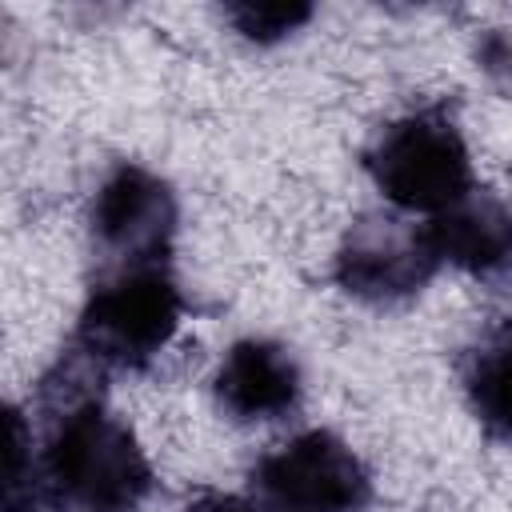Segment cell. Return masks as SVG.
<instances>
[{
	"mask_svg": "<svg viewBox=\"0 0 512 512\" xmlns=\"http://www.w3.org/2000/svg\"><path fill=\"white\" fill-rule=\"evenodd\" d=\"M372 496L368 468L332 432H300L268 452L248 480L256 512H364Z\"/></svg>",
	"mask_w": 512,
	"mask_h": 512,
	"instance_id": "obj_4",
	"label": "cell"
},
{
	"mask_svg": "<svg viewBox=\"0 0 512 512\" xmlns=\"http://www.w3.org/2000/svg\"><path fill=\"white\" fill-rule=\"evenodd\" d=\"M228 16L248 40H280L284 32L300 28L312 16V8L308 4H232Z\"/></svg>",
	"mask_w": 512,
	"mask_h": 512,
	"instance_id": "obj_11",
	"label": "cell"
},
{
	"mask_svg": "<svg viewBox=\"0 0 512 512\" xmlns=\"http://www.w3.org/2000/svg\"><path fill=\"white\" fill-rule=\"evenodd\" d=\"M176 232V200L168 184L144 168H116L92 200V240L116 268H156Z\"/></svg>",
	"mask_w": 512,
	"mask_h": 512,
	"instance_id": "obj_5",
	"label": "cell"
},
{
	"mask_svg": "<svg viewBox=\"0 0 512 512\" xmlns=\"http://www.w3.org/2000/svg\"><path fill=\"white\" fill-rule=\"evenodd\" d=\"M436 264L440 256L432 252L424 224H408L400 216H368L348 232L336 256V276L352 296L396 300L416 292L436 272Z\"/></svg>",
	"mask_w": 512,
	"mask_h": 512,
	"instance_id": "obj_6",
	"label": "cell"
},
{
	"mask_svg": "<svg viewBox=\"0 0 512 512\" xmlns=\"http://www.w3.org/2000/svg\"><path fill=\"white\" fill-rule=\"evenodd\" d=\"M424 228L440 264L448 260L476 276H492L512 264V212L492 192L472 188L464 200L432 216Z\"/></svg>",
	"mask_w": 512,
	"mask_h": 512,
	"instance_id": "obj_8",
	"label": "cell"
},
{
	"mask_svg": "<svg viewBox=\"0 0 512 512\" xmlns=\"http://www.w3.org/2000/svg\"><path fill=\"white\" fill-rule=\"evenodd\" d=\"M180 324V292L164 264L156 268H116L108 272L76 328V356L96 368H144L172 340Z\"/></svg>",
	"mask_w": 512,
	"mask_h": 512,
	"instance_id": "obj_2",
	"label": "cell"
},
{
	"mask_svg": "<svg viewBox=\"0 0 512 512\" xmlns=\"http://www.w3.org/2000/svg\"><path fill=\"white\" fill-rule=\"evenodd\" d=\"M8 484H4V512H32L40 504L36 488V452L24 416L12 408L8 412Z\"/></svg>",
	"mask_w": 512,
	"mask_h": 512,
	"instance_id": "obj_10",
	"label": "cell"
},
{
	"mask_svg": "<svg viewBox=\"0 0 512 512\" xmlns=\"http://www.w3.org/2000/svg\"><path fill=\"white\" fill-rule=\"evenodd\" d=\"M36 488L48 512H136L152 488V468L132 428L80 396L56 412L36 452Z\"/></svg>",
	"mask_w": 512,
	"mask_h": 512,
	"instance_id": "obj_1",
	"label": "cell"
},
{
	"mask_svg": "<svg viewBox=\"0 0 512 512\" xmlns=\"http://www.w3.org/2000/svg\"><path fill=\"white\" fill-rule=\"evenodd\" d=\"M184 512H256L248 500H240V496H220V492H204V496H196Z\"/></svg>",
	"mask_w": 512,
	"mask_h": 512,
	"instance_id": "obj_12",
	"label": "cell"
},
{
	"mask_svg": "<svg viewBox=\"0 0 512 512\" xmlns=\"http://www.w3.org/2000/svg\"><path fill=\"white\" fill-rule=\"evenodd\" d=\"M216 400L236 420H276L300 400V368L272 340H240L216 368Z\"/></svg>",
	"mask_w": 512,
	"mask_h": 512,
	"instance_id": "obj_7",
	"label": "cell"
},
{
	"mask_svg": "<svg viewBox=\"0 0 512 512\" xmlns=\"http://www.w3.org/2000/svg\"><path fill=\"white\" fill-rule=\"evenodd\" d=\"M368 168L384 200H392L400 212H420L428 220L472 192L468 144L460 128L436 108L388 124L368 152Z\"/></svg>",
	"mask_w": 512,
	"mask_h": 512,
	"instance_id": "obj_3",
	"label": "cell"
},
{
	"mask_svg": "<svg viewBox=\"0 0 512 512\" xmlns=\"http://www.w3.org/2000/svg\"><path fill=\"white\" fill-rule=\"evenodd\" d=\"M464 388L472 400L476 420L512 444V316L500 320L468 356Z\"/></svg>",
	"mask_w": 512,
	"mask_h": 512,
	"instance_id": "obj_9",
	"label": "cell"
}]
</instances>
